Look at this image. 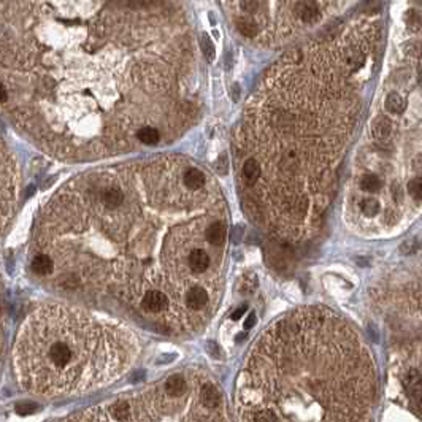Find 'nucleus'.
Instances as JSON below:
<instances>
[{"instance_id":"6ab92c4d","label":"nucleus","mask_w":422,"mask_h":422,"mask_svg":"<svg viewBox=\"0 0 422 422\" xmlns=\"http://www.w3.org/2000/svg\"><path fill=\"white\" fill-rule=\"evenodd\" d=\"M400 249H401L403 254H414V252H417V249H419V241H417V238L406 240V241L401 245Z\"/></svg>"},{"instance_id":"b1692460","label":"nucleus","mask_w":422,"mask_h":422,"mask_svg":"<svg viewBox=\"0 0 422 422\" xmlns=\"http://www.w3.org/2000/svg\"><path fill=\"white\" fill-rule=\"evenodd\" d=\"M243 227L241 226H237V227H233V232H232V240L235 241V243H240L241 238H243Z\"/></svg>"},{"instance_id":"0eeeda50","label":"nucleus","mask_w":422,"mask_h":422,"mask_svg":"<svg viewBox=\"0 0 422 422\" xmlns=\"http://www.w3.org/2000/svg\"><path fill=\"white\" fill-rule=\"evenodd\" d=\"M241 176H243V181H245L248 186H254L259 181L260 165H259V162L256 161V159H248V161L243 164Z\"/></svg>"},{"instance_id":"9d476101","label":"nucleus","mask_w":422,"mask_h":422,"mask_svg":"<svg viewBox=\"0 0 422 422\" xmlns=\"http://www.w3.org/2000/svg\"><path fill=\"white\" fill-rule=\"evenodd\" d=\"M206 183V178L205 175L199 170V168H189V170H186L184 173V186L187 189L191 191H197V189H202Z\"/></svg>"},{"instance_id":"9b49d317","label":"nucleus","mask_w":422,"mask_h":422,"mask_svg":"<svg viewBox=\"0 0 422 422\" xmlns=\"http://www.w3.org/2000/svg\"><path fill=\"white\" fill-rule=\"evenodd\" d=\"M54 268V262L48 254H37L32 260V270L35 275L46 276L50 275Z\"/></svg>"},{"instance_id":"1a4fd4ad","label":"nucleus","mask_w":422,"mask_h":422,"mask_svg":"<svg viewBox=\"0 0 422 422\" xmlns=\"http://www.w3.org/2000/svg\"><path fill=\"white\" fill-rule=\"evenodd\" d=\"M390 132H392V123L386 118V116H379L373 121V126H371V134L373 137L376 138V140H381V142H384V140H387L390 137Z\"/></svg>"},{"instance_id":"ddd939ff","label":"nucleus","mask_w":422,"mask_h":422,"mask_svg":"<svg viewBox=\"0 0 422 422\" xmlns=\"http://www.w3.org/2000/svg\"><path fill=\"white\" fill-rule=\"evenodd\" d=\"M405 108H406V102L401 99V96H398L397 92H390L386 99V110L389 113L400 115L405 111Z\"/></svg>"},{"instance_id":"bb28decb","label":"nucleus","mask_w":422,"mask_h":422,"mask_svg":"<svg viewBox=\"0 0 422 422\" xmlns=\"http://www.w3.org/2000/svg\"><path fill=\"white\" fill-rule=\"evenodd\" d=\"M232 97H233V102L240 100V86H238V83H235L232 86Z\"/></svg>"},{"instance_id":"f257e3e1","label":"nucleus","mask_w":422,"mask_h":422,"mask_svg":"<svg viewBox=\"0 0 422 422\" xmlns=\"http://www.w3.org/2000/svg\"><path fill=\"white\" fill-rule=\"evenodd\" d=\"M378 376L348 325L324 314L284 319L262 338L235 392L240 422H374Z\"/></svg>"},{"instance_id":"c756f323","label":"nucleus","mask_w":422,"mask_h":422,"mask_svg":"<svg viewBox=\"0 0 422 422\" xmlns=\"http://www.w3.org/2000/svg\"><path fill=\"white\" fill-rule=\"evenodd\" d=\"M208 349L213 352L214 357H218V355H219V349H218V346L214 344V343H210V344H208Z\"/></svg>"},{"instance_id":"f03ea898","label":"nucleus","mask_w":422,"mask_h":422,"mask_svg":"<svg viewBox=\"0 0 422 422\" xmlns=\"http://www.w3.org/2000/svg\"><path fill=\"white\" fill-rule=\"evenodd\" d=\"M70 422H232L221 389L200 373H173Z\"/></svg>"},{"instance_id":"a211bd4d","label":"nucleus","mask_w":422,"mask_h":422,"mask_svg":"<svg viewBox=\"0 0 422 422\" xmlns=\"http://www.w3.org/2000/svg\"><path fill=\"white\" fill-rule=\"evenodd\" d=\"M408 191L412 197H414L416 202L422 200V180H420V176L412 178V180L408 183Z\"/></svg>"},{"instance_id":"aec40b11","label":"nucleus","mask_w":422,"mask_h":422,"mask_svg":"<svg viewBox=\"0 0 422 422\" xmlns=\"http://www.w3.org/2000/svg\"><path fill=\"white\" fill-rule=\"evenodd\" d=\"M35 411H37V405H34V403H20V405L16 406V412L21 416L32 414Z\"/></svg>"},{"instance_id":"5701e85b","label":"nucleus","mask_w":422,"mask_h":422,"mask_svg":"<svg viewBox=\"0 0 422 422\" xmlns=\"http://www.w3.org/2000/svg\"><path fill=\"white\" fill-rule=\"evenodd\" d=\"M216 168H218V172H219L221 175H226V173H227V157L224 156V154H222V157H219Z\"/></svg>"},{"instance_id":"412c9836","label":"nucleus","mask_w":422,"mask_h":422,"mask_svg":"<svg viewBox=\"0 0 422 422\" xmlns=\"http://www.w3.org/2000/svg\"><path fill=\"white\" fill-rule=\"evenodd\" d=\"M406 20H408V26L412 27L414 31H417L419 27H420V18H419V13L414 12V10H409L408 16H406Z\"/></svg>"},{"instance_id":"cd10ccee","label":"nucleus","mask_w":422,"mask_h":422,"mask_svg":"<svg viewBox=\"0 0 422 422\" xmlns=\"http://www.w3.org/2000/svg\"><path fill=\"white\" fill-rule=\"evenodd\" d=\"M256 324V314L254 313H251L249 316H248V319H246V322H245V329H251L252 325Z\"/></svg>"},{"instance_id":"6e6552de","label":"nucleus","mask_w":422,"mask_h":422,"mask_svg":"<svg viewBox=\"0 0 422 422\" xmlns=\"http://www.w3.org/2000/svg\"><path fill=\"white\" fill-rule=\"evenodd\" d=\"M297 7L300 8L298 15L302 18L303 23L313 24L321 20V10L317 8V5L314 2H302V4H297Z\"/></svg>"},{"instance_id":"423d86ee","label":"nucleus","mask_w":422,"mask_h":422,"mask_svg":"<svg viewBox=\"0 0 422 422\" xmlns=\"http://www.w3.org/2000/svg\"><path fill=\"white\" fill-rule=\"evenodd\" d=\"M189 267L194 273H203L210 267V257L203 249H194L189 254Z\"/></svg>"},{"instance_id":"f8f14e48","label":"nucleus","mask_w":422,"mask_h":422,"mask_svg":"<svg viewBox=\"0 0 422 422\" xmlns=\"http://www.w3.org/2000/svg\"><path fill=\"white\" fill-rule=\"evenodd\" d=\"M137 138H138L142 143L153 146V145H157V143H159V140H161V134H159V130H157L156 127L145 126V127H142V129H138Z\"/></svg>"},{"instance_id":"a878e982","label":"nucleus","mask_w":422,"mask_h":422,"mask_svg":"<svg viewBox=\"0 0 422 422\" xmlns=\"http://www.w3.org/2000/svg\"><path fill=\"white\" fill-rule=\"evenodd\" d=\"M7 100H8V91L4 84L0 83V103H5Z\"/></svg>"},{"instance_id":"c85d7f7f","label":"nucleus","mask_w":422,"mask_h":422,"mask_svg":"<svg viewBox=\"0 0 422 422\" xmlns=\"http://www.w3.org/2000/svg\"><path fill=\"white\" fill-rule=\"evenodd\" d=\"M392 192H393V199H395V200H398V199H401V191H400V184H395V186H393V189H392Z\"/></svg>"},{"instance_id":"39448f33","label":"nucleus","mask_w":422,"mask_h":422,"mask_svg":"<svg viewBox=\"0 0 422 422\" xmlns=\"http://www.w3.org/2000/svg\"><path fill=\"white\" fill-rule=\"evenodd\" d=\"M205 237L206 240H208L210 245L213 246H221L224 245V241H226V237H227V227H226V224L224 222H213L211 226L206 229L205 232Z\"/></svg>"},{"instance_id":"2eb2a0df","label":"nucleus","mask_w":422,"mask_h":422,"mask_svg":"<svg viewBox=\"0 0 422 422\" xmlns=\"http://www.w3.org/2000/svg\"><path fill=\"white\" fill-rule=\"evenodd\" d=\"M237 27H238V31H240L241 35L249 37V39H252V37H256L257 32H259L256 23H252V21H249V20H238V21H237Z\"/></svg>"},{"instance_id":"7ed1b4c3","label":"nucleus","mask_w":422,"mask_h":422,"mask_svg":"<svg viewBox=\"0 0 422 422\" xmlns=\"http://www.w3.org/2000/svg\"><path fill=\"white\" fill-rule=\"evenodd\" d=\"M208 303H210V295L206 292V289H203L200 286H195L186 292L184 306H186V309H189L192 313L202 311V309L208 306Z\"/></svg>"},{"instance_id":"4be33fe9","label":"nucleus","mask_w":422,"mask_h":422,"mask_svg":"<svg viewBox=\"0 0 422 422\" xmlns=\"http://www.w3.org/2000/svg\"><path fill=\"white\" fill-rule=\"evenodd\" d=\"M240 7H241L245 12L256 13V12H259V8H260V7H264V4H259V2H241V4H240Z\"/></svg>"},{"instance_id":"393cba45","label":"nucleus","mask_w":422,"mask_h":422,"mask_svg":"<svg viewBox=\"0 0 422 422\" xmlns=\"http://www.w3.org/2000/svg\"><path fill=\"white\" fill-rule=\"evenodd\" d=\"M246 308H248L246 305H243V306H240L238 309H235V311H233V314H232V319H235V321L240 319V317L246 313Z\"/></svg>"},{"instance_id":"4468645a","label":"nucleus","mask_w":422,"mask_h":422,"mask_svg":"<svg viewBox=\"0 0 422 422\" xmlns=\"http://www.w3.org/2000/svg\"><path fill=\"white\" fill-rule=\"evenodd\" d=\"M360 186L367 192H376L381 189V180L376 175H365L360 181Z\"/></svg>"},{"instance_id":"20e7f679","label":"nucleus","mask_w":422,"mask_h":422,"mask_svg":"<svg viewBox=\"0 0 422 422\" xmlns=\"http://www.w3.org/2000/svg\"><path fill=\"white\" fill-rule=\"evenodd\" d=\"M100 202L103 203L107 210H116L123 205L126 194L119 189V187H105L100 191Z\"/></svg>"},{"instance_id":"f3484780","label":"nucleus","mask_w":422,"mask_h":422,"mask_svg":"<svg viewBox=\"0 0 422 422\" xmlns=\"http://www.w3.org/2000/svg\"><path fill=\"white\" fill-rule=\"evenodd\" d=\"M365 216H374L379 213V202L376 199H365L360 205Z\"/></svg>"},{"instance_id":"dca6fc26","label":"nucleus","mask_w":422,"mask_h":422,"mask_svg":"<svg viewBox=\"0 0 422 422\" xmlns=\"http://www.w3.org/2000/svg\"><path fill=\"white\" fill-rule=\"evenodd\" d=\"M200 46H202L205 58L208 61H214V58H216V51H214V45L206 34H202V37H200Z\"/></svg>"}]
</instances>
